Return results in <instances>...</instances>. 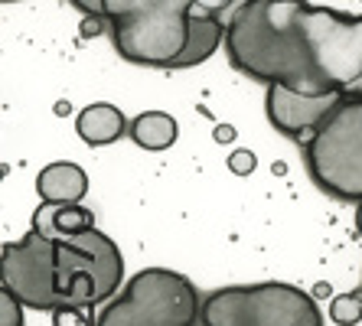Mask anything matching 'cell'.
<instances>
[{
    "instance_id": "obj_1",
    "label": "cell",
    "mask_w": 362,
    "mask_h": 326,
    "mask_svg": "<svg viewBox=\"0 0 362 326\" xmlns=\"http://www.w3.org/2000/svg\"><path fill=\"white\" fill-rule=\"evenodd\" d=\"M307 7V0H242L226 23L228 62L255 82L329 95L303 36Z\"/></svg>"
},
{
    "instance_id": "obj_2",
    "label": "cell",
    "mask_w": 362,
    "mask_h": 326,
    "mask_svg": "<svg viewBox=\"0 0 362 326\" xmlns=\"http://www.w3.org/2000/svg\"><path fill=\"white\" fill-rule=\"evenodd\" d=\"M193 0H105V20L121 59L173 69L189 40Z\"/></svg>"
},
{
    "instance_id": "obj_3",
    "label": "cell",
    "mask_w": 362,
    "mask_h": 326,
    "mask_svg": "<svg viewBox=\"0 0 362 326\" xmlns=\"http://www.w3.org/2000/svg\"><path fill=\"white\" fill-rule=\"evenodd\" d=\"M202 313L199 291L186 274L144 268L95 317V326H196Z\"/></svg>"
},
{
    "instance_id": "obj_4",
    "label": "cell",
    "mask_w": 362,
    "mask_h": 326,
    "mask_svg": "<svg viewBox=\"0 0 362 326\" xmlns=\"http://www.w3.org/2000/svg\"><path fill=\"white\" fill-rule=\"evenodd\" d=\"M202 326H323L310 293L284 281L222 287L202 297Z\"/></svg>"
},
{
    "instance_id": "obj_5",
    "label": "cell",
    "mask_w": 362,
    "mask_h": 326,
    "mask_svg": "<svg viewBox=\"0 0 362 326\" xmlns=\"http://www.w3.org/2000/svg\"><path fill=\"white\" fill-rule=\"evenodd\" d=\"M56 268H59L62 291V310H56V317L92 313L111 293H118L124 281V258H121L118 245L98 228L82 232L76 238H59Z\"/></svg>"
},
{
    "instance_id": "obj_6",
    "label": "cell",
    "mask_w": 362,
    "mask_h": 326,
    "mask_svg": "<svg viewBox=\"0 0 362 326\" xmlns=\"http://www.w3.org/2000/svg\"><path fill=\"white\" fill-rule=\"evenodd\" d=\"M313 183L346 202L362 199V98H343L303 144Z\"/></svg>"
},
{
    "instance_id": "obj_7",
    "label": "cell",
    "mask_w": 362,
    "mask_h": 326,
    "mask_svg": "<svg viewBox=\"0 0 362 326\" xmlns=\"http://www.w3.org/2000/svg\"><path fill=\"white\" fill-rule=\"evenodd\" d=\"M303 36L329 92L362 98V13L353 17L310 4L303 13Z\"/></svg>"
},
{
    "instance_id": "obj_8",
    "label": "cell",
    "mask_w": 362,
    "mask_h": 326,
    "mask_svg": "<svg viewBox=\"0 0 362 326\" xmlns=\"http://www.w3.org/2000/svg\"><path fill=\"white\" fill-rule=\"evenodd\" d=\"M0 281L23 307L30 310H62L59 268H56V242L36 228L0 248Z\"/></svg>"
},
{
    "instance_id": "obj_9",
    "label": "cell",
    "mask_w": 362,
    "mask_h": 326,
    "mask_svg": "<svg viewBox=\"0 0 362 326\" xmlns=\"http://www.w3.org/2000/svg\"><path fill=\"white\" fill-rule=\"evenodd\" d=\"M346 95L329 92V95H300L294 88H284V85H268V98H264V108H268V121L274 124V131H281L291 141L307 144L320 124L327 121L337 105Z\"/></svg>"
},
{
    "instance_id": "obj_10",
    "label": "cell",
    "mask_w": 362,
    "mask_h": 326,
    "mask_svg": "<svg viewBox=\"0 0 362 326\" xmlns=\"http://www.w3.org/2000/svg\"><path fill=\"white\" fill-rule=\"evenodd\" d=\"M33 228L52 242L76 238V235L95 228V212L85 209L82 202H42L33 212Z\"/></svg>"
},
{
    "instance_id": "obj_11",
    "label": "cell",
    "mask_w": 362,
    "mask_h": 326,
    "mask_svg": "<svg viewBox=\"0 0 362 326\" xmlns=\"http://www.w3.org/2000/svg\"><path fill=\"white\" fill-rule=\"evenodd\" d=\"M36 192L42 202H82L88 192V176L78 163L59 160V163H49L40 170Z\"/></svg>"
},
{
    "instance_id": "obj_12",
    "label": "cell",
    "mask_w": 362,
    "mask_h": 326,
    "mask_svg": "<svg viewBox=\"0 0 362 326\" xmlns=\"http://www.w3.org/2000/svg\"><path fill=\"white\" fill-rule=\"evenodd\" d=\"M76 131L88 147H105V144H115L124 134V115L108 101H95V105L78 111Z\"/></svg>"
},
{
    "instance_id": "obj_13",
    "label": "cell",
    "mask_w": 362,
    "mask_h": 326,
    "mask_svg": "<svg viewBox=\"0 0 362 326\" xmlns=\"http://www.w3.org/2000/svg\"><path fill=\"white\" fill-rule=\"evenodd\" d=\"M222 40H226V23L222 20L189 17V40H186V50L180 52V59L173 62V69H189L206 62L222 46Z\"/></svg>"
},
{
    "instance_id": "obj_14",
    "label": "cell",
    "mask_w": 362,
    "mask_h": 326,
    "mask_svg": "<svg viewBox=\"0 0 362 326\" xmlns=\"http://www.w3.org/2000/svg\"><path fill=\"white\" fill-rule=\"evenodd\" d=\"M180 127L167 111H144L131 121V137L144 151H167L177 144Z\"/></svg>"
},
{
    "instance_id": "obj_15",
    "label": "cell",
    "mask_w": 362,
    "mask_h": 326,
    "mask_svg": "<svg viewBox=\"0 0 362 326\" xmlns=\"http://www.w3.org/2000/svg\"><path fill=\"white\" fill-rule=\"evenodd\" d=\"M329 320L337 326H356L362 323V293L349 291V293H339V297H333V303H329Z\"/></svg>"
},
{
    "instance_id": "obj_16",
    "label": "cell",
    "mask_w": 362,
    "mask_h": 326,
    "mask_svg": "<svg viewBox=\"0 0 362 326\" xmlns=\"http://www.w3.org/2000/svg\"><path fill=\"white\" fill-rule=\"evenodd\" d=\"M0 326H23V303L0 287Z\"/></svg>"
},
{
    "instance_id": "obj_17",
    "label": "cell",
    "mask_w": 362,
    "mask_h": 326,
    "mask_svg": "<svg viewBox=\"0 0 362 326\" xmlns=\"http://www.w3.org/2000/svg\"><path fill=\"white\" fill-rule=\"evenodd\" d=\"M232 4H238V0H193V7H189V17L222 20L228 10H235Z\"/></svg>"
},
{
    "instance_id": "obj_18",
    "label": "cell",
    "mask_w": 362,
    "mask_h": 326,
    "mask_svg": "<svg viewBox=\"0 0 362 326\" xmlns=\"http://www.w3.org/2000/svg\"><path fill=\"white\" fill-rule=\"evenodd\" d=\"M255 163H258V160H255L252 151H235L232 157H228V170L238 173V176H248L255 170Z\"/></svg>"
},
{
    "instance_id": "obj_19",
    "label": "cell",
    "mask_w": 362,
    "mask_h": 326,
    "mask_svg": "<svg viewBox=\"0 0 362 326\" xmlns=\"http://www.w3.org/2000/svg\"><path fill=\"white\" fill-rule=\"evenodd\" d=\"M85 17H105V0H69Z\"/></svg>"
},
{
    "instance_id": "obj_20",
    "label": "cell",
    "mask_w": 362,
    "mask_h": 326,
    "mask_svg": "<svg viewBox=\"0 0 362 326\" xmlns=\"http://www.w3.org/2000/svg\"><path fill=\"white\" fill-rule=\"evenodd\" d=\"M101 20H105V17H85L82 36H98V33H101Z\"/></svg>"
},
{
    "instance_id": "obj_21",
    "label": "cell",
    "mask_w": 362,
    "mask_h": 326,
    "mask_svg": "<svg viewBox=\"0 0 362 326\" xmlns=\"http://www.w3.org/2000/svg\"><path fill=\"white\" fill-rule=\"evenodd\" d=\"M232 137H235V131H232V127H219V131H216V141H219V144H228Z\"/></svg>"
},
{
    "instance_id": "obj_22",
    "label": "cell",
    "mask_w": 362,
    "mask_h": 326,
    "mask_svg": "<svg viewBox=\"0 0 362 326\" xmlns=\"http://www.w3.org/2000/svg\"><path fill=\"white\" fill-rule=\"evenodd\" d=\"M356 232L362 235V199L356 202Z\"/></svg>"
},
{
    "instance_id": "obj_23",
    "label": "cell",
    "mask_w": 362,
    "mask_h": 326,
    "mask_svg": "<svg viewBox=\"0 0 362 326\" xmlns=\"http://www.w3.org/2000/svg\"><path fill=\"white\" fill-rule=\"evenodd\" d=\"M4 4H17V0H4Z\"/></svg>"
}]
</instances>
